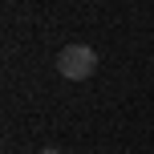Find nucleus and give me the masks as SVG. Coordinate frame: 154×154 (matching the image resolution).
<instances>
[{
	"label": "nucleus",
	"instance_id": "obj_1",
	"mask_svg": "<svg viewBox=\"0 0 154 154\" xmlns=\"http://www.w3.org/2000/svg\"><path fill=\"white\" fill-rule=\"evenodd\" d=\"M57 73L69 77V81H85V77L97 73V53L89 45H65L57 53Z\"/></svg>",
	"mask_w": 154,
	"mask_h": 154
},
{
	"label": "nucleus",
	"instance_id": "obj_2",
	"mask_svg": "<svg viewBox=\"0 0 154 154\" xmlns=\"http://www.w3.org/2000/svg\"><path fill=\"white\" fill-rule=\"evenodd\" d=\"M41 154H61V150H57V146H49V150H41Z\"/></svg>",
	"mask_w": 154,
	"mask_h": 154
}]
</instances>
